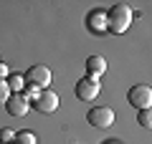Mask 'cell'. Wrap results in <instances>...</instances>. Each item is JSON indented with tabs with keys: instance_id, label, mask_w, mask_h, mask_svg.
I'll use <instances>...</instances> for the list:
<instances>
[{
	"instance_id": "5bb4252c",
	"label": "cell",
	"mask_w": 152,
	"mask_h": 144,
	"mask_svg": "<svg viewBox=\"0 0 152 144\" xmlns=\"http://www.w3.org/2000/svg\"><path fill=\"white\" fill-rule=\"evenodd\" d=\"M13 139H15V132H13V129H0V142L3 144L13 142Z\"/></svg>"
},
{
	"instance_id": "277c9868",
	"label": "cell",
	"mask_w": 152,
	"mask_h": 144,
	"mask_svg": "<svg viewBox=\"0 0 152 144\" xmlns=\"http://www.w3.org/2000/svg\"><path fill=\"white\" fill-rule=\"evenodd\" d=\"M33 106L38 109L41 114H51V111H56L58 109V94H53V91H41V94L33 99Z\"/></svg>"
},
{
	"instance_id": "52a82bcc",
	"label": "cell",
	"mask_w": 152,
	"mask_h": 144,
	"mask_svg": "<svg viewBox=\"0 0 152 144\" xmlns=\"http://www.w3.org/2000/svg\"><path fill=\"white\" fill-rule=\"evenodd\" d=\"M26 79L31 81V86H48L51 84V71L46 66H31L26 71Z\"/></svg>"
},
{
	"instance_id": "9c48e42d",
	"label": "cell",
	"mask_w": 152,
	"mask_h": 144,
	"mask_svg": "<svg viewBox=\"0 0 152 144\" xmlns=\"http://www.w3.org/2000/svg\"><path fill=\"white\" fill-rule=\"evenodd\" d=\"M86 25H89L91 33H107V13H102V10L91 13L89 20H86Z\"/></svg>"
},
{
	"instance_id": "5b68a950",
	"label": "cell",
	"mask_w": 152,
	"mask_h": 144,
	"mask_svg": "<svg viewBox=\"0 0 152 144\" xmlns=\"http://www.w3.org/2000/svg\"><path fill=\"white\" fill-rule=\"evenodd\" d=\"M99 96V81H91L84 76L79 84H76V99H81V101H94Z\"/></svg>"
},
{
	"instance_id": "3957f363",
	"label": "cell",
	"mask_w": 152,
	"mask_h": 144,
	"mask_svg": "<svg viewBox=\"0 0 152 144\" xmlns=\"http://www.w3.org/2000/svg\"><path fill=\"white\" fill-rule=\"evenodd\" d=\"M86 119H89L91 127L107 129V127H112V124H114V111H112V109H107V106H94L91 111L86 114Z\"/></svg>"
},
{
	"instance_id": "9a60e30c",
	"label": "cell",
	"mask_w": 152,
	"mask_h": 144,
	"mask_svg": "<svg viewBox=\"0 0 152 144\" xmlns=\"http://www.w3.org/2000/svg\"><path fill=\"white\" fill-rule=\"evenodd\" d=\"M3 76H8V68H5L3 63H0V79H3Z\"/></svg>"
},
{
	"instance_id": "7c38bea8",
	"label": "cell",
	"mask_w": 152,
	"mask_h": 144,
	"mask_svg": "<svg viewBox=\"0 0 152 144\" xmlns=\"http://www.w3.org/2000/svg\"><path fill=\"white\" fill-rule=\"evenodd\" d=\"M20 86H23V76L13 73L10 79H8V89H10V91H18V89H20Z\"/></svg>"
},
{
	"instance_id": "ba28073f",
	"label": "cell",
	"mask_w": 152,
	"mask_h": 144,
	"mask_svg": "<svg viewBox=\"0 0 152 144\" xmlns=\"http://www.w3.org/2000/svg\"><path fill=\"white\" fill-rule=\"evenodd\" d=\"M86 79H91V81H99V76H104L107 73V61L102 58V56H91V58L86 61Z\"/></svg>"
},
{
	"instance_id": "8992f818",
	"label": "cell",
	"mask_w": 152,
	"mask_h": 144,
	"mask_svg": "<svg viewBox=\"0 0 152 144\" xmlns=\"http://www.w3.org/2000/svg\"><path fill=\"white\" fill-rule=\"evenodd\" d=\"M28 99H26V94H15V96H10L5 101V109H8V114L10 116H15V119H20V116H26L28 114Z\"/></svg>"
},
{
	"instance_id": "2e32d148",
	"label": "cell",
	"mask_w": 152,
	"mask_h": 144,
	"mask_svg": "<svg viewBox=\"0 0 152 144\" xmlns=\"http://www.w3.org/2000/svg\"><path fill=\"white\" fill-rule=\"evenodd\" d=\"M0 144H3V142H0Z\"/></svg>"
},
{
	"instance_id": "7a4b0ae2",
	"label": "cell",
	"mask_w": 152,
	"mask_h": 144,
	"mask_svg": "<svg viewBox=\"0 0 152 144\" xmlns=\"http://www.w3.org/2000/svg\"><path fill=\"white\" fill-rule=\"evenodd\" d=\"M127 101L132 104L134 109H150V104H152V89L147 84H137V86H132L129 89V94H127Z\"/></svg>"
},
{
	"instance_id": "30bf717a",
	"label": "cell",
	"mask_w": 152,
	"mask_h": 144,
	"mask_svg": "<svg viewBox=\"0 0 152 144\" xmlns=\"http://www.w3.org/2000/svg\"><path fill=\"white\" fill-rule=\"evenodd\" d=\"M15 142L18 144H36V139H33V132H18Z\"/></svg>"
},
{
	"instance_id": "8fae6325",
	"label": "cell",
	"mask_w": 152,
	"mask_h": 144,
	"mask_svg": "<svg viewBox=\"0 0 152 144\" xmlns=\"http://www.w3.org/2000/svg\"><path fill=\"white\" fill-rule=\"evenodd\" d=\"M10 99V89H8V81L0 79V104H5Z\"/></svg>"
},
{
	"instance_id": "6da1fadb",
	"label": "cell",
	"mask_w": 152,
	"mask_h": 144,
	"mask_svg": "<svg viewBox=\"0 0 152 144\" xmlns=\"http://www.w3.org/2000/svg\"><path fill=\"white\" fill-rule=\"evenodd\" d=\"M132 18H134V13L129 10V8L124 5V3H119V5H114L112 10L107 13V31L109 33H124L127 28H129V23H132Z\"/></svg>"
},
{
	"instance_id": "4fadbf2b",
	"label": "cell",
	"mask_w": 152,
	"mask_h": 144,
	"mask_svg": "<svg viewBox=\"0 0 152 144\" xmlns=\"http://www.w3.org/2000/svg\"><path fill=\"white\" fill-rule=\"evenodd\" d=\"M152 114H150V109H142V111H140V116H137V121H140L142 124V127H147V129H150V124H152Z\"/></svg>"
}]
</instances>
